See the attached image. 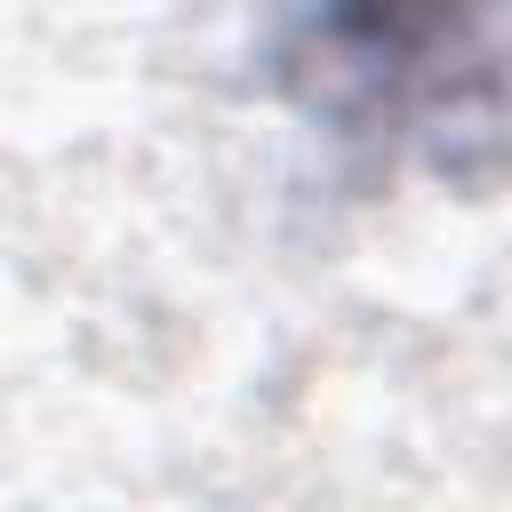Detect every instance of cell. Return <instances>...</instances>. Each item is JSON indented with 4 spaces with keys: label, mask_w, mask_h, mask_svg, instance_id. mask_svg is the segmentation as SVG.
<instances>
[{
    "label": "cell",
    "mask_w": 512,
    "mask_h": 512,
    "mask_svg": "<svg viewBox=\"0 0 512 512\" xmlns=\"http://www.w3.org/2000/svg\"><path fill=\"white\" fill-rule=\"evenodd\" d=\"M272 72L344 136H488L496 0H272Z\"/></svg>",
    "instance_id": "1"
}]
</instances>
